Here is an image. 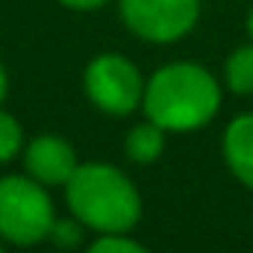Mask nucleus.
<instances>
[{
    "label": "nucleus",
    "mask_w": 253,
    "mask_h": 253,
    "mask_svg": "<svg viewBox=\"0 0 253 253\" xmlns=\"http://www.w3.org/2000/svg\"><path fill=\"white\" fill-rule=\"evenodd\" d=\"M221 153L230 174L242 186L253 189V112H242L224 126Z\"/></svg>",
    "instance_id": "0eeeda50"
},
{
    "label": "nucleus",
    "mask_w": 253,
    "mask_h": 253,
    "mask_svg": "<svg viewBox=\"0 0 253 253\" xmlns=\"http://www.w3.org/2000/svg\"><path fill=\"white\" fill-rule=\"evenodd\" d=\"M65 203L97 236L132 233L141 221L138 186L109 162H80L65 183Z\"/></svg>",
    "instance_id": "f03ea898"
},
{
    "label": "nucleus",
    "mask_w": 253,
    "mask_h": 253,
    "mask_svg": "<svg viewBox=\"0 0 253 253\" xmlns=\"http://www.w3.org/2000/svg\"><path fill=\"white\" fill-rule=\"evenodd\" d=\"M59 3L68 6V9H74V12H94V9L106 6L109 0H59Z\"/></svg>",
    "instance_id": "ddd939ff"
},
{
    "label": "nucleus",
    "mask_w": 253,
    "mask_h": 253,
    "mask_svg": "<svg viewBox=\"0 0 253 253\" xmlns=\"http://www.w3.org/2000/svg\"><path fill=\"white\" fill-rule=\"evenodd\" d=\"M85 253H150L141 242L129 239V233H112V236H97Z\"/></svg>",
    "instance_id": "f8f14e48"
},
{
    "label": "nucleus",
    "mask_w": 253,
    "mask_h": 253,
    "mask_svg": "<svg viewBox=\"0 0 253 253\" xmlns=\"http://www.w3.org/2000/svg\"><path fill=\"white\" fill-rule=\"evenodd\" d=\"M248 36H251V42H253V6H251V12H248Z\"/></svg>",
    "instance_id": "2eb2a0df"
},
{
    "label": "nucleus",
    "mask_w": 253,
    "mask_h": 253,
    "mask_svg": "<svg viewBox=\"0 0 253 253\" xmlns=\"http://www.w3.org/2000/svg\"><path fill=\"white\" fill-rule=\"evenodd\" d=\"M47 242L56 245L59 251H74V248H80L85 242V224L77 221L74 215L71 218H56L50 233H47Z\"/></svg>",
    "instance_id": "9b49d317"
},
{
    "label": "nucleus",
    "mask_w": 253,
    "mask_h": 253,
    "mask_svg": "<svg viewBox=\"0 0 253 253\" xmlns=\"http://www.w3.org/2000/svg\"><path fill=\"white\" fill-rule=\"evenodd\" d=\"M124 27L141 42L174 44L200 21V0H118Z\"/></svg>",
    "instance_id": "39448f33"
},
{
    "label": "nucleus",
    "mask_w": 253,
    "mask_h": 253,
    "mask_svg": "<svg viewBox=\"0 0 253 253\" xmlns=\"http://www.w3.org/2000/svg\"><path fill=\"white\" fill-rule=\"evenodd\" d=\"M165 135H168V132L159 124H153V121L135 124L124 138L126 159L135 162V165H150V162H156V159L162 156V150H165Z\"/></svg>",
    "instance_id": "6e6552de"
},
{
    "label": "nucleus",
    "mask_w": 253,
    "mask_h": 253,
    "mask_svg": "<svg viewBox=\"0 0 253 253\" xmlns=\"http://www.w3.org/2000/svg\"><path fill=\"white\" fill-rule=\"evenodd\" d=\"M144 118L165 132H194L221 109V83L197 62H168L144 83Z\"/></svg>",
    "instance_id": "f257e3e1"
},
{
    "label": "nucleus",
    "mask_w": 253,
    "mask_h": 253,
    "mask_svg": "<svg viewBox=\"0 0 253 253\" xmlns=\"http://www.w3.org/2000/svg\"><path fill=\"white\" fill-rule=\"evenodd\" d=\"M77 165L80 162H77L74 144L56 132H42L24 144V171L33 180L44 183L47 189L65 186L71 180V174L77 171Z\"/></svg>",
    "instance_id": "423d86ee"
},
{
    "label": "nucleus",
    "mask_w": 253,
    "mask_h": 253,
    "mask_svg": "<svg viewBox=\"0 0 253 253\" xmlns=\"http://www.w3.org/2000/svg\"><path fill=\"white\" fill-rule=\"evenodd\" d=\"M56 221L47 186L30 174L0 177V242L33 248L42 245Z\"/></svg>",
    "instance_id": "7ed1b4c3"
},
{
    "label": "nucleus",
    "mask_w": 253,
    "mask_h": 253,
    "mask_svg": "<svg viewBox=\"0 0 253 253\" xmlns=\"http://www.w3.org/2000/svg\"><path fill=\"white\" fill-rule=\"evenodd\" d=\"M6 91H9V77H6V68L0 65V103L6 100Z\"/></svg>",
    "instance_id": "4468645a"
},
{
    "label": "nucleus",
    "mask_w": 253,
    "mask_h": 253,
    "mask_svg": "<svg viewBox=\"0 0 253 253\" xmlns=\"http://www.w3.org/2000/svg\"><path fill=\"white\" fill-rule=\"evenodd\" d=\"M24 153V126L12 112L0 109V165Z\"/></svg>",
    "instance_id": "9d476101"
},
{
    "label": "nucleus",
    "mask_w": 253,
    "mask_h": 253,
    "mask_svg": "<svg viewBox=\"0 0 253 253\" xmlns=\"http://www.w3.org/2000/svg\"><path fill=\"white\" fill-rule=\"evenodd\" d=\"M224 85L233 94H253V42L236 47L224 62Z\"/></svg>",
    "instance_id": "1a4fd4ad"
},
{
    "label": "nucleus",
    "mask_w": 253,
    "mask_h": 253,
    "mask_svg": "<svg viewBox=\"0 0 253 253\" xmlns=\"http://www.w3.org/2000/svg\"><path fill=\"white\" fill-rule=\"evenodd\" d=\"M144 77L138 65L124 53H97L83 71V91L106 115L126 118L141 106Z\"/></svg>",
    "instance_id": "20e7f679"
},
{
    "label": "nucleus",
    "mask_w": 253,
    "mask_h": 253,
    "mask_svg": "<svg viewBox=\"0 0 253 253\" xmlns=\"http://www.w3.org/2000/svg\"><path fill=\"white\" fill-rule=\"evenodd\" d=\"M0 253H6V251H3V245H0Z\"/></svg>",
    "instance_id": "dca6fc26"
}]
</instances>
